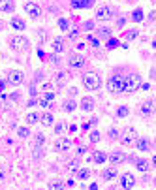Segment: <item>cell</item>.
Returning <instances> with one entry per match:
<instances>
[{
    "instance_id": "obj_40",
    "label": "cell",
    "mask_w": 156,
    "mask_h": 190,
    "mask_svg": "<svg viewBox=\"0 0 156 190\" xmlns=\"http://www.w3.org/2000/svg\"><path fill=\"white\" fill-rule=\"evenodd\" d=\"M92 28H94V23H92V21L85 23V30H92Z\"/></svg>"
},
{
    "instance_id": "obj_42",
    "label": "cell",
    "mask_w": 156,
    "mask_h": 190,
    "mask_svg": "<svg viewBox=\"0 0 156 190\" xmlns=\"http://www.w3.org/2000/svg\"><path fill=\"white\" fill-rule=\"evenodd\" d=\"M109 136L115 139V137H117V130H115V128H111V130H109Z\"/></svg>"
},
{
    "instance_id": "obj_31",
    "label": "cell",
    "mask_w": 156,
    "mask_h": 190,
    "mask_svg": "<svg viewBox=\"0 0 156 190\" xmlns=\"http://www.w3.org/2000/svg\"><path fill=\"white\" fill-rule=\"evenodd\" d=\"M128 113H130V109H128L126 105H122V107H119V111H117V115H119V117H126Z\"/></svg>"
},
{
    "instance_id": "obj_14",
    "label": "cell",
    "mask_w": 156,
    "mask_h": 190,
    "mask_svg": "<svg viewBox=\"0 0 156 190\" xmlns=\"http://www.w3.org/2000/svg\"><path fill=\"white\" fill-rule=\"evenodd\" d=\"M109 160H111V164H113V166H119V164L124 162V154H122V153H113V154H109Z\"/></svg>"
},
{
    "instance_id": "obj_9",
    "label": "cell",
    "mask_w": 156,
    "mask_h": 190,
    "mask_svg": "<svg viewBox=\"0 0 156 190\" xmlns=\"http://www.w3.org/2000/svg\"><path fill=\"white\" fill-rule=\"evenodd\" d=\"M96 17L102 19V21H107V19L113 17V10H111L109 6H102V8H98V13H96Z\"/></svg>"
},
{
    "instance_id": "obj_22",
    "label": "cell",
    "mask_w": 156,
    "mask_h": 190,
    "mask_svg": "<svg viewBox=\"0 0 156 190\" xmlns=\"http://www.w3.org/2000/svg\"><path fill=\"white\" fill-rule=\"evenodd\" d=\"M105 160H107V154L105 153H102V151L94 153V162H96V164H103Z\"/></svg>"
},
{
    "instance_id": "obj_27",
    "label": "cell",
    "mask_w": 156,
    "mask_h": 190,
    "mask_svg": "<svg viewBox=\"0 0 156 190\" xmlns=\"http://www.w3.org/2000/svg\"><path fill=\"white\" fill-rule=\"evenodd\" d=\"M73 109H75V102H71V100H66V102H64V111L70 113V111H73Z\"/></svg>"
},
{
    "instance_id": "obj_3",
    "label": "cell",
    "mask_w": 156,
    "mask_h": 190,
    "mask_svg": "<svg viewBox=\"0 0 156 190\" xmlns=\"http://www.w3.org/2000/svg\"><path fill=\"white\" fill-rule=\"evenodd\" d=\"M10 45L15 51H25V49H28V40L23 36H13V38H10Z\"/></svg>"
},
{
    "instance_id": "obj_33",
    "label": "cell",
    "mask_w": 156,
    "mask_h": 190,
    "mask_svg": "<svg viewBox=\"0 0 156 190\" xmlns=\"http://www.w3.org/2000/svg\"><path fill=\"white\" fill-rule=\"evenodd\" d=\"M64 187V184L60 183V181H51V183H49V188H62Z\"/></svg>"
},
{
    "instance_id": "obj_28",
    "label": "cell",
    "mask_w": 156,
    "mask_h": 190,
    "mask_svg": "<svg viewBox=\"0 0 156 190\" xmlns=\"http://www.w3.org/2000/svg\"><path fill=\"white\" fill-rule=\"evenodd\" d=\"M75 173H77V177H79V179H87V177L90 175V171H89V169H75Z\"/></svg>"
},
{
    "instance_id": "obj_24",
    "label": "cell",
    "mask_w": 156,
    "mask_h": 190,
    "mask_svg": "<svg viewBox=\"0 0 156 190\" xmlns=\"http://www.w3.org/2000/svg\"><path fill=\"white\" fill-rule=\"evenodd\" d=\"M137 169L145 173L147 169H149V162H147V160H137Z\"/></svg>"
},
{
    "instance_id": "obj_13",
    "label": "cell",
    "mask_w": 156,
    "mask_h": 190,
    "mask_svg": "<svg viewBox=\"0 0 156 190\" xmlns=\"http://www.w3.org/2000/svg\"><path fill=\"white\" fill-rule=\"evenodd\" d=\"M92 6V0H71V8L79 10V8H90Z\"/></svg>"
},
{
    "instance_id": "obj_15",
    "label": "cell",
    "mask_w": 156,
    "mask_h": 190,
    "mask_svg": "<svg viewBox=\"0 0 156 190\" xmlns=\"http://www.w3.org/2000/svg\"><path fill=\"white\" fill-rule=\"evenodd\" d=\"M11 26H13L15 30H19V32H23V30H25V21H23V19H19V17H13L11 19Z\"/></svg>"
},
{
    "instance_id": "obj_26",
    "label": "cell",
    "mask_w": 156,
    "mask_h": 190,
    "mask_svg": "<svg viewBox=\"0 0 156 190\" xmlns=\"http://www.w3.org/2000/svg\"><path fill=\"white\" fill-rule=\"evenodd\" d=\"M17 134H19V137H28L30 136V130L26 128V126H21V128H17Z\"/></svg>"
},
{
    "instance_id": "obj_6",
    "label": "cell",
    "mask_w": 156,
    "mask_h": 190,
    "mask_svg": "<svg viewBox=\"0 0 156 190\" xmlns=\"http://www.w3.org/2000/svg\"><path fill=\"white\" fill-rule=\"evenodd\" d=\"M25 11L30 15V17H34V19H38L40 15H42V8H40L38 4H34V2H26L25 4Z\"/></svg>"
},
{
    "instance_id": "obj_32",
    "label": "cell",
    "mask_w": 156,
    "mask_h": 190,
    "mask_svg": "<svg viewBox=\"0 0 156 190\" xmlns=\"http://www.w3.org/2000/svg\"><path fill=\"white\" fill-rule=\"evenodd\" d=\"M42 98H45V100H47V102H53V100H55V92H51V90H47V92H45V94H43V96H42Z\"/></svg>"
},
{
    "instance_id": "obj_47",
    "label": "cell",
    "mask_w": 156,
    "mask_h": 190,
    "mask_svg": "<svg viewBox=\"0 0 156 190\" xmlns=\"http://www.w3.org/2000/svg\"><path fill=\"white\" fill-rule=\"evenodd\" d=\"M153 45H154V47H156V40H154V42H153Z\"/></svg>"
},
{
    "instance_id": "obj_1",
    "label": "cell",
    "mask_w": 156,
    "mask_h": 190,
    "mask_svg": "<svg viewBox=\"0 0 156 190\" xmlns=\"http://www.w3.org/2000/svg\"><path fill=\"white\" fill-rule=\"evenodd\" d=\"M141 87V77L139 76H130L122 81V90L124 92H135Z\"/></svg>"
},
{
    "instance_id": "obj_25",
    "label": "cell",
    "mask_w": 156,
    "mask_h": 190,
    "mask_svg": "<svg viewBox=\"0 0 156 190\" xmlns=\"http://www.w3.org/2000/svg\"><path fill=\"white\" fill-rule=\"evenodd\" d=\"M132 19H134L135 23H139V21H143V10H135L134 13H132Z\"/></svg>"
},
{
    "instance_id": "obj_7",
    "label": "cell",
    "mask_w": 156,
    "mask_h": 190,
    "mask_svg": "<svg viewBox=\"0 0 156 190\" xmlns=\"http://www.w3.org/2000/svg\"><path fill=\"white\" fill-rule=\"evenodd\" d=\"M70 147H71V141L68 139V137H58V139L55 141V151H57V153H64V151H68Z\"/></svg>"
},
{
    "instance_id": "obj_34",
    "label": "cell",
    "mask_w": 156,
    "mask_h": 190,
    "mask_svg": "<svg viewBox=\"0 0 156 190\" xmlns=\"http://www.w3.org/2000/svg\"><path fill=\"white\" fill-rule=\"evenodd\" d=\"M38 104L42 105V107H51V102H47L45 98H40V100H38Z\"/></svg>"
},
{
    "instance_id": "obj_10",
    "label": "cell",
    "mask_w": 156,
    "mask_h": 190,
    "mask_svg": "<svg viewBox=\"0 0 156 190\" xmlns=\"http://www.w3.org/2000/svg\"><path fill=\"white\" fill-rule=\"evenodd\" d=\"M134 184H135V179H134L132 173H124V175L121 177V187L122 188H134Z\"/></svg>"
},
{
    "instance_id": "obj_45",
    "label": "cell",
    "mask_w": 156,
    "mask_h": 190,
    "mask_svg": "<svg viewBox=\"0 0 156 190\" xmlns=\"http://www.w3.org/2000/svg\"><path fill=\"white\" fill-rule=\"evenodd\" d=\"M0 177H4V169L2 168H0Z\"/></svg>"
},
{
    "instance_id": "obj_43",
    "label": "cell",
    "mask_w": 156,
    "mask_h": 190,
    "mask_svg": "<svg viewBox=\"0 0 156 190\" xmlns=\"http://www.w3.org/2000/svg\"><path fill=\"white\" fill-rule=\"evenodd\" d=\"M70 132H71V134H73V132H77V126H75V124H71V126H70Z\"/></svg>"
},
{
    "instance_id": "obj_37",
    "label": "cell",
    "mask_w": 156,
    "mask_h": 190,
    "mask_svg": "<svg viewBox=\"0 0 156 190\" xmlns=\"http://www.w3.org/2000/svg\"><path fill=\"white\" fill-rule=\"evenodd\" d=\"M90 141H92V143L100 141V132H92V134H90Z\"/></svg>"
},
{
    "instance_id": "obj_39",
    "label": "cell",
    "mask_w": 156,
    "mask_h": 190,
    "mask_svg": "<svg viewBox=\"0 0 156 190\" xmlns=\"http://www.w3.org/2000/svg\"><path fill=\"white\" fill-rule=\"evenodd\" d=\"M55 132H57V134H62V132H64V124H60V122H58V124L55 126Z\"/></svg>"
},
{
    "instance_id": "obj_4",
    "label": "cell",
    "mask_w": 156,
    "mask_h": 190,
    "mask_svg": "<svg viewBox=\"0 0 156 190\" xmlns=\"http://www.w3.org/2000/svg\"><path fill=\"white\" fill-rule=\"evenodd\" d=\"M135 139H137V132H135L134 128H126L124 137L121 139V143H122V145H126V147H132V145L135 143Z\"/></svg>"
},
{
    "instance_id": "obj_20",
    "label": "cell",
    "mask_w": 156,
    "mask_h": 190,
    "mask_svg": "<svg viewBox=\"0 0 156 190\" xmlns=\"http://www.w3.org/2000/svg\"><path fill=\"white\" fill-rule=\"evenodd\" d=\"M117 177V169L115 168H107L105 171H103V179L105 181H111V179H115Z\"/></svg>"
},
{
    "instance_id": "obj_19",
    "label": "cell",
    "mask_w": 156,
    "mask_h": 190,
    "mask_svg": "<svg viewBox=\"0 0 156 190\" xmlns=\"http://www.w3.org/2000/svg\"><path fill=\"white\" fill-rule=\"evenodd\" d=\"M53 51H55V53H62V51H64V40L62 38H58V40H55V42H53Z\"/></svg>"
},
{
    "instance_id": "obj_12",
    "label": "cell",
    "mask_w": 156,
    "mask_h": 190,
    "mask_svg": "<svg viewBox=\"0 0 156 190\" xmlns=\"http://www.w3.org/2000/svg\"><path fill=\"white\" fill-rule=\"evenodd\" d=\"M0 11H2V13L13 11V2H11V0H0Z\"/></svg>"
},
{
    "instance_id": "obj_41",
    "label": "cell",
    "mask_w": 156,
    "mask_h": 190,
    "mask_svg": "<svg viewBox=\"0 0 156 190\" xmlns=\"http://www.w3.org/2000/svg\"><path fill=\"white\" fill-rule=\"evenodd\" d=\"M89 42L92 43V45H96V47L100 45V42H98V40H96V38H92V36H89Z\"/></svg>"
},
{
    "instance_id": "obj_17",
    "label": "cell",
    "mask_w": 156,
    "mask_h": 190,
    "mask_svg": "<svg viewBox=\"0 0 156 190\" xmlns=\"http://www.w3.org/2000/svg\"><path fill=\"white\" fill-rule=\"evenodd\" d=\"M81 107L85 109V111H92L94 109V100L92 98H83L81 100Z\"/></svg>"
},
{
    "instance_id": "obj_35",
    "label": "cell",
    "mask_w": 156,
    "mask_h": 190,
    "mask_svg": "<svg viewBox=\"0 0 156 190\" xmlns=\"http://www.w3.org/2000/svg\"><path fill=\"white\" fill-rule=\"evenodd\" d=\"M119 45V40H115V38H111L109 42H107V47H109V49H113V47H117Z\"/></svg>"
},
{
    "instance_id": "obj_36",
    "label": "cell",
    "mask_w": 156,
    "mask_h": 190,
    "mask_svg": "<svg viewBox=\"0 0 156 190\" xmlns=\"http://www.w3.org/2000/svg\"><path fill=\"white\" fill-rule=\"evenodd\" d=\"M58 26H60L62 30H68V21L66 19H58Z\"/></svg>"
},
{
    "instance_id": "obj_38",
    "label": "cell",
    "mask_w": 156,
    "mask_h": 190,
    "mask_svg": "<svg viewBox=\"0 0 156 190\" xmlns=\"http://www.w3.org/2000/svg\"><path fill=\"white\" fill-rule=\"evenodd\" d=\"M126 38H128V40H132V38H137V30H130V32L126 34Z\"/></svg>"
},
{
    "instance_id": "obj_23",
    "label": "cell",
    "mask_w": 156,
    "mask_h": 190,
    "mask_svg": "<svg viewBox=\"0 0 156 190\" xmlns=\"http://www.w3.org/2000/svg\"><path fill=\"white\" fill-rule=\"evenodd\" d=\"M38 121H40V115L38 113H28V115H26V122H28V124H36Z\"/></svg>"
},
{
    "instance_id": "obj_11",
    "label": "cell",
    "mask_w": 156,
    "mask_h": 190,
    "mask_svg": "<svg viewBox=\"0 0 156 190\" xmlns=\"http://www.w3.org/2000/svg\"><path fill=\"white\" fill-rule=\"evenodd\" d=\"M83 64H85V58H83L81 55H71L70 57V66L71 68H81Z\"/></svg>"
},
{
    "instance_id": "obj_29",
    "label": "cell",
    "mask_w": 156,
    "mask_h": 190,
    "mask_svg": "<svg viewBox=\"0 0 156 190\" xmlns=\"http://www.w3.org/2000/svg\"><path fill=\"white\" fill-rule=\"evenodd\" d=\"M43 143H45V136H43V134H38V136H36V147H42Z\"/></svg>"
},
{
    "instance_id": "obj_8",
    "label": "cell",
    "mask_w": 156,
    "mask_h": 190,
    "mask_svg": "<svg viewBox=\"0 0 156 190\" xmlns=\"http://www.w3.org/2000/svg\"><path fill=\"white\" fill-rule=\"evenodd\" d=\"M23 72H19V70H15V72H10V76H8V83L10 85H13V87H17V85H21L23 83Z\"/></svg>"
},
{
    "instance_id": "obj_46",
    "label": "cell",
    "mask_w": 156,
    "mask_h": 190,
    "mask_svg": "<svg viewBox=\"0 0 156 190\" xmlns=\"http://www.w3.org/2000/svg\"><path fill=\"white\" fill-rule=\"evenodd\" d=\"M153 162H154V166H156V156H154V158H153Z\"/></svg>"
},
{
    "instance_id": "obj_5",
    "label": "cell",
    "mask_w": 156,
    "mask_h": 190,
    "mask_svg": "<svg viewBox=\"0 0 156 190\" xmlns=\"http://www.w3.org/2000/svg\"><path fill=\"white\" fill-rule=\"evenodd\" d=\"M107 89H109L111 92H122V79L119 76L109 77V81H107Z\"/></svg>"
},
{
    "instance_id": "obj_21",
    "label": "cell",
    "mask_w": 156,
    "mask_h": 190,
    "mask_svg": "<svg viewBox=\"0 0 156 190\" xmlns=\"http://www.w3.org/2000/svg\"><path fill=\"white\" fill-rule=\"evenodd\" d=\"M40 121H42V124L49 126V124H53V115L51 113H43V115H40Z\"/></svg>"
},
{
    "instance_id": "obj_18",
    "label": "cell",
    "mask_w": 156,
    "mask_h": 190,
    "mask_svg": "<svg viewBox=\"0 0 156 190\" xmlns=\"http://www.w3.org/2000/svg\"><path fill=\"white\" fill-rule=\"evenodd\" d=\"M135 147H137L139 151H147V149H149V141H147L145 137H139V139H135Z\"/></svg>"
},
{
    "instance_id": "obj_2",
    "label": "cell",
    "mask_w": 156,
    "mask_h": 190,
    "mask_svg": "<svg viewBox=\"0 0 156 190\" xmlns=\"http://www.w3.org/2000/svg\"><path fill=\"white\" fill-rule=\"evenodd\" d=\"M83 85L89 90H98L100 87H102V79L96 76V74H89V76L83 77Z\"/></svg>"
},
{
    "instance_id": "obj_16",
    "label": "cell",
    "mask_w": 156,
    "mask_h": 190,
    "mask_svg": "<svg viewBox=\"0 0 156 190\" xmlns=\"http://www.w3.org/2000/svg\"><path fill=\"white\" fill-rule=\"evenodd\" d=\"M154 111V104H153V102H143V104H141V113L143 115H150V113H153Z\"/></svg>"
},
{
    "instance_id": "obj_30",
    "label": "cell",
    "mask_w": 156,
    "mask_h": 190,
    "mask_svg": "<svg viewBox=\"0 0 156 190\" xmlns=\"http://www.w3.org/2000/svg\"><path fill=\"white\" fill-rule=\"evenodd\" d=\"M66 77H68V74H66V72H60V74L57 76V79H55V81H57L58 85H62V83L66 81Z\"/></svg>"
},
{
    "instance_id": "obj_44",
    "label": "cell",
    "mask_w": 156,
    "mask_h": 190,
    "mask_svg": "<svg viewBox=\"0 0 156 190\" xmlns=\"http://www.w3.org/2000/svg\"><path fill=\"white\" fill-rule=\"evenodd\" d=\"M0 94H4V81H0Z\"/></svg>"
}]
</instances>
